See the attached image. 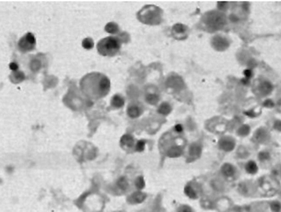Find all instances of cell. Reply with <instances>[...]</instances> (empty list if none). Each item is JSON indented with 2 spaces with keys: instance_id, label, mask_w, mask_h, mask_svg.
I'll return each instance as SVG.
<instances>
[{
  "instance_id": "9",
  "label": "cell",
  "mask_w": 281,
  "mask_h": 212,
  "mask_svg": "<svg viewBox=\"0 0 281 212\" xmlns=\"http://www.w3.org/2000/svg\"><path fill=\"white\" fill-rule=\"evenodd\" d=\"M141 110L138 106L135 104H133L132 106H129L127 109V113L128 115L131 118H137L139 117L141 115Z\"/></svg>"
},
{
  "instance_id": "25",
  "label": "cell",
  "mask_w": 281,
  "mask_h": 212,
  "mask_svg": "<svg viewBox=\"0 0 281 212\" xmlns=\"http://www.w3.org/2000/svg\"><path fill=\"white\" fill-rule=\"evenodd\" d=\"M261 91L267 93L268 92H270L271 90V86L269 83L266 82V83H263L261 85Z\"/></svg>"
},
{
  "instance_id": "24",
  "label": "cell",
  "mask_w": 281,
  "mask_h": 212,
  "mask_svg": "<svg viewBox=\"0 0 281 212\" xmlns=\"http://www.w3.org/2000/svg\"><path fill=\"white\" fill-rule=\"evenodd\" d=\"M145 144L146 142L145 140H139L138 142H137V144H136V150H137V152H142V151L144 150V149H145Z\"/></svg>"
},
{
  "instance_id": "13",
  "label": "cell",
  "mask_w": 281,
  "mask_h": 212,
  "mask_svg": "<svg viewBox=\"0 0 281 212\" xmlns=\"http://www.w3.org/2000/svg\"><path fill=\"white\" fill-rule=\"evenodd\" d=\"M222 173L224 176L227 177H231L235 173V170L232 165L228 163H225L222 166Z\"/></svg>"
},
{
  "instance_id": "23",
  "label": "cell",
  "mask_w": 281,
  "mask_h": 212,
  "mask_svg": "<svg viewBox=\"0 0 281 212\" xmlns=\"http://www.w3.org/2000/svg\"><path fill=\"white\" fill-rule=\"evenodd\" d=\"M159 98L155 94H150L146 98V100L151 104H155L158 102Z\"/></svg>"
},
{
  "instance_id": "10",
  "label": "cell",
  "mask_w": 281,
  "mask_h": 212,
  "mask_svg": "<svg viewBox=\"0 0 281 212\" xmlns=\"http://www.w3.org/2000/svg\"><path fill=\"white\" fill-rule=\"evenodd\" d=\"M120 144L124 147L131 148L134 144V139L130 135H124L120 139Z\"/></svg>"
},
{
  "instance_id": "1",
  "label": "cell",
  "mask_w": 281,
  "mask_h": 212,
  "mask_svg": "<svg viewBox=\"0 0 281 212\" xmlns=\"http://www.w3.org/2000/svg\"><path fill=\"white\" fill-rule=\"evenodd\" d=\"M80 84L83 94L91 100L102 98L110 89L109 79L102 73L97 72L86 74L80 80Z\"/></svg>"
},
{
  "instance_id": "29",
  "label": "cell",
  "mask_w": 281,
  "mask_h": 212,
  "mask_svg": "<svg viewBox=\"0 0 281 212\" xmlns=\"http://www.w3.org/2000/svg\"><path fill=\"white\" fill-rule=\"evenodd\" d=\"M175 130L177 133H181L183 131V127L181 125L178 124L175 126Z\"/></svg>"
},
{
  "instance_id": "12",
  "label": "cell",
  "mask_w": 281,
  "mask_h": 212,
  "mask_svg": "<svg viewBox=\"0 0 281 212\" xmlns=\"http://www.w3.org/2000/svg\"><path fill=\"white\" fill-rule=\"evenodd\" d=\"M189 153L193 157H198L201 153V147L199 144L193 143L189 148Z\"/></svg>"
},
{
  "instance_id": "20",
  "label": "cell",
  "mask_w": 281,
  "mask_h": 212,
  "mask_svg": "<svg viewBox=\"0 0 281 212\" xmlns=\"http://www.w3.org/2000/svg\"><path fill=\"white\" fill-rule=\"evenodd\" d=\"M246 169L247 171L250 173H254L257 171V166L254 162L250 161L247 164L246 166Z\"/></svg>"
},
{
  "instance_id": "8",
  "label": "cell",
  "mask_w": 281,
  "mask_h": 212,
  "mask_svg": "<svg viewBox=\"0 0 281 212\" xmlns=\"http://www.w3.org/2000/svg\"><path fill=\"white\" fill-rule=\"evenodd\" d=\"M183 150L180 146H172L167 151V156L170 158H177L182 155Z\"/></svg>"
},
{
  "instance_id": "6",
  "label": "cell",
  "mask_w": 281,
  "mask_h": 212,
  "mask_svg": "<svg viewBox=\"0 0 281 212\" xmlns=\"http://www.w3.org/2000/svg\"><path fill=\"white\" fill-rule=\"evenodd\" d=\"M10 80L14 84H18L21 83L25 79V76L23 72L21 71H13L9 76Z\"/></svg>"
},
{
  "instance_id": "4",
  "label": "cell",
  "mask_w": 281,
  "mask_h": 212,
  "mask_svg": "<svg viewBox=\"0 0 281 212\" xmlns=\"http://www.w3.org/2000/svg\"><path fill=\"white\" fill-rule=\"evenodd\" d=\"M36 40L32 33H27L20 38L18 46L19 50L23 53H26L35 49Z\"/></svg>"
},
{
  "instance_id": "7",
  "label": "cell",
  "mask_w": 281,
  "mask_h": 212,
  "mask_svg": "<svg viewBox=\"0 0 281 212\" xmlns=\"http://www.w3.org/2000/svg\"><path fill=\"white\" fill-rule=\"evenodd\" d=\"M146 198V195L143 192L137 191L134 192L129 197L130 202L134 203H140L142 202Z\"/></svg>"
},
{
  "instance_id": "16",
  "label": "cell",
  "mask_w": 281,
  "mask_h": 212,
  "mask_svg": "<svg viewBox=\"0 0 281 212\" xmlns=\"http://www.w3.org/2000/svg\"><path fill=\"white\" fill-rule=\"evenodd\" d=\"M185 192L189 198L191 199H196L197 198L196 192L191 186L187 185L185 186Z\"/></svg>"
},
{
  "instance_id": "17",
  "label": "cell",
  "mask_w": 281,
  "mask_h": 212,
  "mask_svg": "<svg viewBox=\"0 0 281 212\" xmlns=\"http://www.w3.org/2000/svg\"><path fill=\"white\" fill-rule=\"evenodd\" d=\"M94 46V42L92 38H86L84 39L82 42V46L86 50L92 49Z\"/></svg>"
},
{
  "instance_id": "26",
  "label": "cell",
  "mask_w": 281,
  "mask_h": 212,
  "mask_svg": "<svg viewBox=\"0 0 281 212\" xmlns=\"http://www.w3.org/2000/svg\"><path fill=\"white\" fill-rule=\"evenodd\" d=\"M271 209L275 212H278L281 209V205L278 203H273L271 204Z\"/></svg>"
},
{
  "instance_id": "19",
  "label": "cell",
  "mask_w": 281,
  "mask_h": 212,
  "mask_svg": "<svg viewBox=\"0 0 281 212\" xmlns=\"http://www.w3.org/2000/svg\"><path fill=\"white\" fill-rule=\"evenodd\" d=\"M171 111V107L167 103H163L159 107V112L162 115H168Z\"/></svg>"
},
{
  "instance_id": "2",
  "label": "cell",
  "mask_w": 281,
  "mask_h": 212,
  "mask_svg": "<svg viewBox=\"0 0 281 212\" xmlns=\"http://www.w3.org/2000/svg\"><path fill=\"white\" fill-rule=\"evenodd\" d=\"M121 41L116 36H108L100 40L97 44L100 55L103 56H114L119 52Z\"/></svg>"
},
{
  "instance_id": "30",
  "label": "cell",
  "mask_w": 281,
  "mask_h": 212,
  "mask_svg": "<svg viewBox=\"0 0 281 212\" xmlns=\"http://www.w3.org/2000/svg\"><path fill=\"white\" fill-rule=\"evenodd\" d=\"M244 74H245V76L247 78H250V76H252V71L250 70H245V71H244Z\"/></svg>"
},
{
  "instance_id": "22",
  "label": "cell",
  "mask_w": 281,
  "mask_h": 212,
  "mask_svg": "<svg viewBox=\"0 0 281 212\" xmlns=\"http://www.w3.org/2000/svg\"><path fill=\"white\" fill-rule=\"evenodd\" d=\"M135 185H136V187L139 190H141L144 188V187L145 186V180L143 177L139 176L136 179Z\"/></svg>"
},
{
  "instance_id": "11",
  "label": "cell",
  "mask_w": 281,
  "mask_h": 212,
  "mask_svg": "<svg viewBox=\"0 0 281 212\" xmlns=\"http://www.w3.org/2000/svg\"><path fill=\"white\" fill-rule=\"evenodd\" d=\"M111 104L115 108H121L124 104V100L123 99L122 97L116 94L112 97L111 100Z\"/></svg>"
},
{
  "instance_id": "14",
  "label": "cell",
  "mask_w": 281,
  "mask_h": 212,
  "mask_svg": "<svg viewBox=\"0 0 281 212\" xmlns=\"http://www.w3.org/2000/svg\"><path fill=\"white\" fill-rule=\"evenodd\" d=\"M219 146L222 149L225 151H229L233 148L234 144L230 140L223 139L219 142Z\"/></svg>"
},
{
  "instance_id": "5",
  "label": "cell",
  "mask_w": 281,
  "mask_h": 212,
  "mask_svg": "<svg viewBox=\"0 0 281 212\" xmlns=\"http://www.w3.org/2000/svg\"><path fill=\"white\" fill-rule=\"evenodd\" d=\"M187 28L183 24H176L173 28V34L177 39H183L187 36Z\"/></svg>"
},
{
  "instance_id": "15",
  "label": "cell",
  "mask_w": 281,
  "mask_h": 212,
  "mask_svg": "<svg viewBox=\"0 0 281 212\" xmlns=\"http://www.w3.org/2000/svg\"><path fill=\"white\" fill-rule=\"evenodd\" d=\"M105 30L109 33L116 34L119 32V27L115 23L111 22L107 24L105 27Z\"/></svg>"
},
{
  "instance_id": "3",
  "label": "cell",
  "mask_w": 281,
  "mask_h": 212,
  "mask_svg": "<svg viewBox=\"0 0 281 212\" xmlns=\"http://www.w3.org/2000/svg\"><path fill=\"white\" fill-rule=\"evenodd\" d=\"M162 11L154 5L144 7L138 13V18L142 23L149 25H157L162 20Z\"/></svg>"
},
{
  "instance_id": "28",
  "label": "cell",
  "mask_w": 281,
  "mask_h": 212,
  "mask_svg": "<svg viewBox=\"0 0 281 212\" xmlns=\"http://www.w3.org/2000/svg\"><path fill=\"white\" fill-rule=\"evenodd\" d=\"M179 212H192V209L187 206H183L179 209Z\"/></svg>"
},
{
  "instance_id": "21",
  "label": "cell",
  "mask_w": 281,
  "mask_h": 212,
  "mask_svg": "<svg viewBox=\"0 0 281 212\" xmlns=\"http://www.w3.org/2000/svg\"><path fill=\"white\" fill-rule=\"evenodd\" d=\"M42 66V63L40 60H34L30 63V68L33 71H37L40 70Z\"/></svg>"
},
{
  "instance_id": "27",
  "label": "cell",
  "mask_w": 281,
  "mask_h": 212,
  "mask_svg": "<svg viewBox=\"0 0 281 212\" xmlns=\"http://www.w3.org/2000/svg\"><path fill=\"white\" fill-rule=\"evenodd\" d=\"M9 67L10 70H13V71H17L19 69V65L15 62H11L9 64Z\"/></svg>"
},
{
  "instance_id": "18",
  "label": "cell",
  "mask_w": 281,
  "mask_h": 212,
  "mask_svg": "<svg viewBox=\"0 0 281 212\" xmlns=\"http://www.w3.org/2000/svg\"><path fill=\"white\" fill-rule=\"evenodd\" d=\"M117 185L121 190H126L128 187V182L124 177H122L118 180Z\"/></svg>"
}]
</instances>
